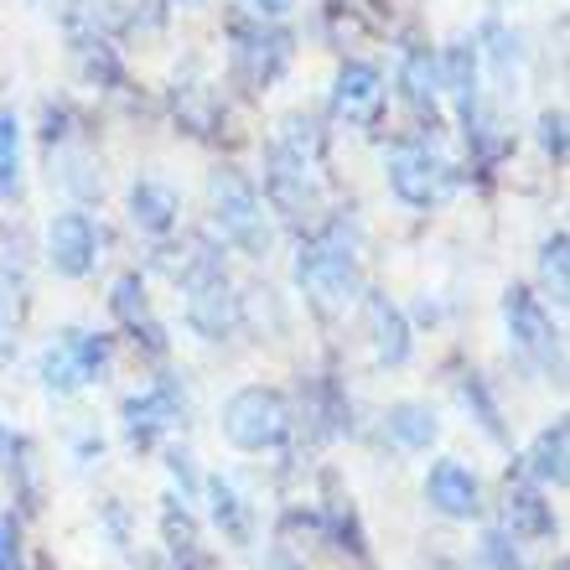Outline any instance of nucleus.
<instances>
[{"instance_id": "1", "label": "nucleus", "mask_w": 570, "mask_h": 570, "mask_svg": "<svg viewBox=\"0 0 570 570\" xmlns=\"http://www.w3.org/2000/svg\"><path fill=\"white\" fill-rule=\"evenodd\" d=\"M296 285L322 306V312L347 306V301L358 296V224L327 218L312 239H301Z\"/></svg>"}, {"instance_id": "12", "label": "nucleus", "mask_w": 570, "mask_h": 570, "mask_svg": "<svg viewBox=\"0 0 570 570\" xmlns=\"http://www.w3.org/2000/svg\"><path fill=\"white\" fill-rule=\"evenodd\" d=\"M425 503H431L441 519H451V524H472L482 513V482L472 478L456 456H441V462L425 472Z\"/></svg>"}, {"instance_id": "11", "label": "nucleus", "mask_w": 570, "mask_h": 570, "mask_svg": "<svg viewBox=\"0 0 570 570\" xmlns=\"http://www.w3.org/2000/svg\"><path fill=\"white\" fill-rule=\"evenodd\" d=\"M99 259V234H94L89 213H58L47 224V265L68 281H83Z\"/></svg>"}, {"instance_id": "34", "label": "nucleus", "mask_w": 570, "mask_h": 570, "mask_svg": "<svg viewBox=\"0 0 570 570\" xmlns=\"http://www.w3.org/2000/svg\"><path fill=\"white\" fill-rule=\"evenodd\" d=\"M177 6H203V0H177Z\"/></svg>"}, {"instance_id": "29", "label": "nucleus", "mask_w": 570, "mask_h": 570, "mask_svg": "<svg viewBox=\"0 0 570 570\" xmlns=\"http://www.w3.org/2000/svg\"><path fill=\"white\" fill-rule=\"evenodd\" d=\"M540 146L550 161H566V115L560 109H544L540 115Z\"/></svg>"}, {"instance_id": "26", "label": "nucleus", "mask_w": 570, "mask_h": 570, "mask_svg": "<svg viewBox=\"0 0 570 570\" xmlns=\"http://www.w3.org/2000/svg\"><path fill=\"white\" fill-rule=\"evenodd\" d=\"M462 400H466V410H472V421L488 431V441H509V431H503V410L493 405V394H488V384H482V379H466Z\"/></svg>"}, {"instance_id": "24", "label": "nucleus", "mask_w": 570, "mask_h": 570, "mask_svg": "<svg viewBox=\"0 0 570 570\" xmlns=\"http://www.w3.org/2000/svg\"><path fill=\"white\" fill-rule=\"evenodd\" d=\"M161 540H166V556H171V560L203 556V540H197V519L187 513V503H181V498H161Z\"/></svg>"}, {"instance_id": "33", "label": "nucleus", "mask_w": 570, "mask_h": 570, "mask_svg": "<svg viewBox=\"0 0 570 570\" xmlns=\"http://www.w3.org/2000/svg\"><path fill=\"white\" fill-rule=\"evenodd\" d=\"M431 570H462V566H451V560H435V566Z\"/></svg>"}, {"instance_id": "9", "label": "nucleus", "mask_w": 570, "mask_h": 570, "mask_svg": "<svg viewBox=\"0 0 570 570\" xmlns=\"http://www.w3.org/2000/svg\"><path fill=\"white\" fill-rule=\"evenodd\" d=\"M291 62V37L265 21H239L234 27V73L249 83V89H265L275 78L285 73Z\"/></svg>"}, {"instance_id": "7", "label": "nucleus", "mask_w": 570, "mask_h": 570, "mask_svg": "<svg viewBox=\"0 0 570 570\" xmlns=\"http://www.w3.org/2000/svg\"><path fill=\"white\" fill-rule=\"evenodd\" d=\"M503 327H509V343L519 358L560 374V332L534 291H524V285H509V291H503Z\"/></svg>"}, {"instance_id": "5", "label": "nucleus", "mask_w": 570, "mask_h": 570, "mask_svg": "<svg viewBox=\"0 0 570 570\" xmlns=\"http://www.w3.org/2000/svg\"><path fill=\"white\" fill-rule=\"evenodd\" d=\"M265 203L285 224H312L322 213V181H316V156H301L285 140H271L265 150Z\"/></svg>"}, {"instance_id": "4", "label": "nucleus", "mask_w": 570, "mask_h": 570, "mask_svg": "<svg viewBox=\"0 0 570 570\" xmlns=\"http://www.w3.org/2000/svg\"><path fill=\"white\" fill-rule=\"evenodd\" d=\"M384 177H390V193L405 203V208H435L456 193V166L441 156L425 140H405L384 156Z\"/></svg>"}, {"instance_id": "2", "label": "nucleus", "mask_w": 570, "mask_h": 570, "mask_svg": "<svg viewBox=\"0 0 570 570\" xmlns=\"http://www.w3.org/2000/svg\"><path fill=\"white\" fill-rule=\"evenodd\" d=\"M208 203H213V224L224 234V244L244 249L249 259L271 255V224H265V203L234 166H218L208 177Z\"/></svg>"}, {"instance_id": "27", "label": "nucleus", "mask_w": 570, "mask_h": 570, "mask_svg": "<svg viewBox=\"0 0 570 570\" xmlns=\"http://www.w3.org/2000/svg\"><path fill=\"white\" fill-rule=\"evenodd\" d=\"M566 255H570V239H566V228H556V234L544 239V249H540V275H544V285L556 291V306H566V291H570Z\"/></svg>"}, {"instance_id": "25", "label": "nucleus", "mask_w": 570, "mask_h": 570, "mask_svg": "<svg viewBox=\"0 0 570 570\" xmlns=\"http://www.w3.org/2000/svg\"><path fill=\"white\" fill-rule=\"evenodd\" d=\"M21 193V120L0 109V197L11 203Z\"/></svg>"}, {"instance_id": "3", "label": "nucleus", "mask_w": 570, "mask_h": 570, "mask_svg": "<svg viewBox=\"0 0 570 570\" xmlns=\"http://www.w3.org/2000/svg\"><path fill=\"white\" fill-rule=\"evenodd\" d=\"M291 431H296V415H291V400L281 390L249 384L224 405V435L239 451H275L291 441Z\"/></svg>"}, {"instance_id": "35", "label": "nucleus", "mask_w": 570, "mask_h": 570, "mask_svg": "<svg viewBox=\"0 0 570 570\" xmlns=\"http://www.w3.org/2000/svg\"><path fill=\"white\" fill-rule=\"evenodd\" d=\"M0 353H6V347H0Z\"/></svg>"}, {"instance_id": "6", "label": "nucleus", "mask_w": 570, "mask_h": 570, "mask_svg": "<svg viewBox=\"0 0 570 570\" xmlns=\"http://www.w3.org/2000/svg\"><path fill=\"white\" fill-rule=\"evenodd\" d=\"M109 358H115L109 337H99V332H83V327H68L58 343L42 353V384L52 394H78L83 384H94V379L105 374Z\"/></svg>"}, {"instance_id": "15", "label": "nucleus", "mask_w": 570, "mask_h": 570, "mask_svg": "<svg viewBox=\"0 0 570 570\" xmlns=\"http://www.w3.org/2000/svg\"><path fill=\"white\" fill-rule=\"evenodd\" d=\"M400 94H405V105L421 115V120L435 125L441 115V58H435L431 47H405V58H400Z\"/></svg>"}, {"instance_id": "14", "label": "nucleus", "mask_w": 570, "mask_h": 570, "mask_svg": "<svg viewBox=\"0 0 570 570\" xmlns=\"http://www.w3.org/2000/svg\"><path fill=\"white\" fill-rule=\"evenodd\" d=\"M109 312H115V322H120V327L130 332L140 347H150V353H166V332H161V322L150 316L146 281H140V275H120V281L109 285Z\"/></svg>"}, {"instance_id": "8", "label": "nucleus", "mask_w": 570, "mask_h": 570, "mask_svg": "<svg viewBox=\"0 0 570 570\" xmlns=\"http://www.w3.org/2000/svg\"><path fill=\"white\" fill-rule=\"evenodd\" d=\"M181 296H187V327L197 337H208V343H224L228 332L239 327V296H234V281L218 271H203L197 281L181 285Z\"/></svg>"}, {"instance_id": "20", "label": "nucleus", "mask_w": 570, "mask_h": 570, "mask_svg": "<svg viewBox=\"0 0 570 570\" xmlns=\"http://www.w3.org/2000/svg\"><path fill=\"white\" fill-rule=\"evenodd\" d=\"M566 462H570V431H566V421H556L534 435L524 466H529V478L544 482V488H566V478H570Z\"/></svg>"}, {"instance_id": "17", "label": "nucleus", "mask_w": 570, "mask_h": 570, "mask_svg": "<svg viewBox=\"0 0 570 570\" xmlns=\"http://www.w3.org/2000/svg\"><path fill=\"white\" fill-rule=\"evenodd\" d=\"M177 218H181V203H177V193H171L166 181L140 177L136 187H130V224H136L140 234L166 239V234L177 228Z\"/></svg>"}, {"instance_id": "31", "label": "nucleus", "mask_w": 570, "mask_h": 570, "mask_svg": "<svg viewBox=\"0 0 570 570\" xmlns=\"http://www.w3.org/2000/svg\"><path fill=\"white\" fill-rule=\"evenodd\" d=\"M16 566V529L11 519H0V570H11Z\"/></svg>"}, {"instance_id": "10", "label": "nucleus", "mask_w": 570, "mask_h": 570, "mask_svg": "<svg viewBox=\"0 0 570 570\" xmlns=\"http://www.w3.org/2000/svg\"><path fill=\"white\" fill-rule=\"evenodd\" d=\"M181 405H187V400H181V390L171 384V379L150 384L146 394H130V400L120 405L130 446H136V451H150V446H156V435L171 431V425L181 421Z\"/></svg>"}, {"instance_id": "19", "label": "nucleus", "mask_w": 570, "mask_h": 570, "mask_svg": "<svg viewBox=\"0 0 570 570\" xmlns=\"http://www.w3.org/2000/svg\"><path fill=\"white\" fill-rule=\"evenodd\" d=\"M203 493H208V513H213V524H218V534H224L228 544H255V513H249V503L239 498L234 482L208 478L203 482Z\"/></svg>"}, {"instance_id": "16", "label": "nucleus", "mask_w": 570, "mask_h": 570, "mask_svg": "<svg viewBox=\"0 0 570 570\" xmlns=\"http://www.w3.org/2000/svg\"><path fill=\"white\" fill-rule=\"evenodd\" d=\"M363 316H368V343H374V358L400 368L410 358V322L405 312L394 306L390 296H368L363 301Z\"/></svg>"}, {"instance_id": "18", "label": "nucleus", "mask_w": 570, "mask_h": 570, "mask_svg": "<svg viewBox=\"0 0 570 570\" xmlns=\"http://www.w3.org/2000/svg\"><path fill=\"white\" fill-rule=\"evenodd\" d=\"M503 534L513 540H550L556 534V513L540 498V488H524V482H509V498H503Z\"/></svg>"}, {"instance_id": "30", "label": "nucleus", "mask_w": 570, "mask_h": 570, "mask_svg": "<svg viewBox=\"0 0 570 570\" xmlns=\"http://www.w3.org/2000/svg\"><path fill=\"white\" fill-rule=\"evenodd\" d=\"M249 6H255L259 21H281V16H291V6H296V0H249Z\"/></svg>"}, {"instance_id": "32", "label": "nucleus", "mask_w": 570, "mask_h": 570, "mask_svg": "<svg viewBox=\"0 0 570 570\" xmlns=\"http://www.w3.org/2000/svg\"><path fill=\"white\" fill-rule=\"evenodd\" d=\"M166 462H171V478H181L187 488H197V478H193V456H187V451H166Z\"/></svg>"}, {"instance_id": "22", "label": "nucleus", "mask_w": 570, "mask_h": 570, "mask_svg": "<svg viewBox=\"0 0 570 570\" xmlns=\"http://www.w3.org/2000/svg\"><path fill=\"white\" fill-rule=\"evenodd\" d=\"M384 431H390V441H400L405 451H431L435 441H441V421H435V410L431 405H415V400L390 405Z\"/></svg>"}, {"instance_id": "28", "label": "nucleus", "mask_w": 570, "mask_h": 570, "mask_svg": "<svg viewBox=\"0 0 570 570\" xmlns=\"http://www.w3.org/2000/svg\"><path fill=\"white\" fill-rule=\"evenodd\" d=\"M478 570H524V556H519V540L503 534V529H488L478 544Z\"/></svg>"}, {"instance_id": "21", "label": "nucleus", "mask_w": 570, "mask_h": 570, "mask_svg": "<svg viewBox=\"0 0 570 570\" xmlns=\"http://www.w3.org/2000/svg\"><path fill=\"white\" fill-rule=\"evenodd\" d=\"M316 524H322V534H327L337 550H347V556L358 560V566H368V534H363V524H358L353 498L332 493L327 503H322V513H316Z\"/></svg>"}, {"instance_id": "23", "label": "nucleus", "mask_w": 570, "mask_h": 570, "mask_svg": "<svg viewBox=\"0 0 570 570\" xmlns=\"http://www.w3.org/2000/svg\"><path fill=\"white\" fill-rule=\"evenodd\" d=\"M73 62L89 83H120V58L99 31H73Z\"/></svg>"}, {"instance_id": "13", "label": "nucleus", "mask_w": 570, "mask_h": 570, "mask_svg": "<svg viewBox=\"0 0 570 570\" xmlns=\"http://www.w3.org/2000/svg\"><path fill=\"white\" fill-rule=\"evenodd\" d=\"M332 109H337V120H347V125L379 120V109H384V78H379L374 62H343V68H337Z\"/></svg>"}]
</instances>
